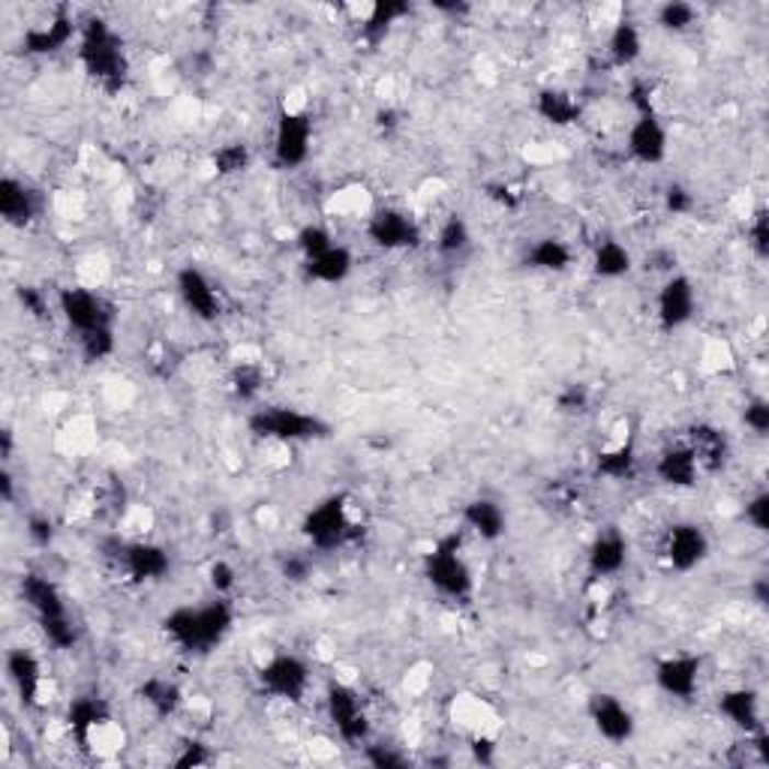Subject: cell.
I'll return each instance as SVG.
<instances>
[{"label":"cell","mask_w":769,"mask_h":769,"mask_svg":"<svg viewBox=\"0 0 769 769\" xmlns=\"http://www.w3.org/2000/svg\"><path fill=\"white\" fill-rule=\"evenodd\" d=\"M27 539L34 541L36 547H48L55 541V523L46 514H34L27 520Z\"/></svg>","instance_id":"cell-50"},{"label":"cell","mask_w":769,"mask_h":769,"mask_svg":"<svg viewBox=\"0 0 769 769\" xmlns=\"http://www.w3.org/2000/svg\"><path fill=\"white\" fill-rule=\"evenodd\" d=\"M256 679H259V689H262L268 698L286 703H301L307 698V691H310L313 670L301 655L276 653L259 667Z\"/></svg>","instance_id":"cell-8"},{"label":"cell","mask_w":769,"mask_h":769,"mask_svg":"<svg viewBox=\"0 0 769 769\" xmlns=\"http://www.w3.org/2000/svg\"><path fill=\"white\" fill-rule=\"evenodd\" d=\"M686 442H689L691 454L698 460L703 475L722 472L724 466H727V460H731V439H727V433L719 430V427L694 425Z\"/></svg>","instance_id":"cell-25"},{"label":"cell","mask_w":769,"mask_h":769,"mask_svg":"<svg viewBox=\"0 0 769 769\" xmlns=\"http://www.w3.org/2000/svg\"><path fill=\"white\" fill-rule=\"evenodd\" d=\"M174 289H178V298L184 301V307L193 313L199 321H217L219 313H223V298H219V289L214 286V280L195 268V264H184L178 276H174Z\"/></svg>","instance_id":"cell-16"},{"label":"cell","mask_w":769,"mask_h":769,"mask_svg":"<svg viewBox=\"0 0 769 769\" xmlns=\"http://www.w3.org/2000/svg\"><path fill=\"white\" fill-rule=\"evenodd\" d=\"M231 625H235V610H231L229 598L217 596L205 604H195V608L184 604V608L166 613L162 632L184 653H211L214 646L229 637Z\"/></svg>","instance_id":"cell-1"},{"label":"cell","mask_w":769,"mask_h":769,"mask_svg":"<svg viewBox=\"0 0 769 769\" xmlns=\"http://www.w3.org/2000/svg\"><path fill=\"white\" fill-rule=\"evenodd\" d=\"M352 268H355L352 250L343 247V244H333L331 250H325V253L316 256V259H307V262H304V274H307V280H313V283H321V286H340V283L349 280Z\"/></svg>","instance_id":"cell-27"},{"label":"cell","mask_w":769,"mask_h":769,"mask_svg":"<svg viewBox=\"0 0 769 769\" xmlns=\"http://www.w3.org/2000/svg\"><path fill=\"white\" fill-rule=\"evenodd\" d=\"M58 313L72 331L91 333L100 328H115V304L100 295L97 289L67 286L58 292Z\"/></svg>","instance_id":"cell-9"},{"label":"cell","mask_w":769,"mask_h":769,"mask_svg":"<svg viewBox=\"0 0 769 769\" xmlns=\"http://www.w3.org/2000/svg\"><path fill=\"white\" fill-rule=\"evenodd\" d=\"M719 712H722L727 722L734 724L736 731H743L746 736L767 731L760 694L755 689H748V686H736V689L722 691V694H719Z\"/></svg>","instance_id":"cell-22"},{"label":"cell","mask_w":769,"mask_h":769,"mask_svg":"<svg viewBox=\"0 0 769 769\" xmlns=\"http://www.w3.org/2000/svg\"><path fill=\"white\" fill-rule=\"evenodd\" d=\"M712 544L706 529L691 523V520H682V523H674L667 529L665 539H661V559L670 572L677 575H689L694 568H701L710 556Z\"/></svg>","instance_id":"cell-10"},{"label":"cell","mask_w":769,"mask_h":769,"mask_svg":"<svg viewBox=\"0 0 769 769\" xmlns=\"http://www.w3.org/2000/svg\"><path fill=\"white\" fill-rule=\"evenodd\" d=\"M589 406V391L584 385H565L556 397V409L565 415H580Z\"/></svg>","instance_id":"cell-45"},{"label":"cell","mask_w":769,"mask_h":769,"mask_svg":"<svg viewBox=\"0 0 769 769\" xmlns=\"http://www.w3.org/2000/svg\"><path fill=\"white\" fill-rule=\"evenodd\" d=\"M748 241H751V250L760 256V259H767L769 253V217L767 211L760 207V211H755V217H751V223H748Z\"/></svg>","instance_id":"cell-43"},{"label":"cell","mask_w":769,"mask_h":769,"mask_svg":"<svg viewBox=\"0 0 769 769\" xmlns=\"http://www.w3.org/2000/svg\"><path fill=\"white\" fill-rule=\"evenodd\" d=\"M367 764L376 769H403L409 767V758L394 746H367Z\"/></svg>","instance_id":"cell-47"},{"label":"cell","mask_w":769,"mask_h":769,"mask_svg":"<svg viewBox=\"0 0 769 769\" xmlns=\"http://www.w3.org/2000/svg\"><path fill=\"white\" fill-rule=\"evenodd\" d=\"M463 523L482 541H499L506 539L508 532L506 508L499 506L496 499H487V496H478V499L463 506Z\"/></svg>","instance_id":"cell-26"},{"label":"cell","mask_w":769,"mask_h":769,"mask_svg":"<svg viewBox=\"0 0 769 769\" xmlns=\"http://www.w3.org/2000/svg\"><path fill=\"white\" fill-rule=\"evenodd\" d=\"M743 425L755 433V437H767L769 433V403L764 397H755V400L746 403V412H743Z\"/></svg>","instance_id":"cell-42"},{"label":"cell","mask_w":769,"mask_h":769,"mask_svg":"<svg viewBox=\"0 0 769 769\" xmlns=\"http://www.w3.org/2000/svg\"><path fill=\"white\" fill-rule=\"evenodd\" d=\"M207 751L199 743H190V746H184V751L174 758V767H202V764H207Z\"/></svg>","instance_id":"cell-52"},{"label":"cell","mask_w":769,"mask_h":769,"mask_svg":"<svg viewBox=\"0 0 769 769\" xmlns=\"http://www.w3.org/2000/svg\"><path fill=\"white\" fill-rule=\"evenodd\" d=\"M409 12H412V7L409 3H397V0L373 3L367 15L361 19V36L367 39L370 46H376V43H382L388 36L391 27L400 22V19H406Z\"/></svg>","instance_id":"cell-35"},{"label":"cell","mask_w":769,"mask_h":769,"mask_svg":"<svg viewBox=\"0 0 769 769\" xmlns=\"http://www.w3.org/2000/svg\"><path fill=\"white\" fill-rule=\"evenodd\" d=\"M22 598L27 608L34 610V617L39 620V629L46 634V641L55 649H72L79 641V629L72 622L67 601L60 596V589L55 580H48L46 575H24L22 577Z\"/></svg>","instance_id":"cell-3"},{"label":"cell","mask_w":769,"mask_h":769,"mask_svg":"<svg viewBox=\"0 0 769 769\" xmlns=\"http://www.w3.org/2000/svg\"><path fill=\"white\" fill-rule=\"evenodd\" d=\"M262 385H264V373L259 364H241V367L231 370L229 388L238 400H256V397H259V391H262Z\"/></svg>","instance_id":"cell-41"},{"label":"cell","mask_w":769,"mask_h":769,"mask_svg":"<svg viewBox=\"0 0 769 769\" xmlns=\"http://www.w3.org/2000/svg\"><path fill=\"white\" fill-rule=\"evenodd\" d=\"M0 217L12 229H24L39 217V195L31 186L7 174L0 181Z\"/></svg>","instance_id":"cell-24"},{"label":"cell","mask_w":769,"mask_h":769,"mask_svg":"<svg viewBox=\"0 0 769 769\" xmlns=\"http://www.w3.org/2000/svg\"><path fill=\"white\" fill-rule=\"evenodd\" d=\"M698 19H701L698 7H694V3H686V0H667V3H661L658 12H655V22H658V27L667 31V34H686V31H691V27L698 24Z\"/></svg>","instance_id":"cell-37"},{"label":"cell","mask_w":769,"mask_h":769,"mask_svg":"<svg viewBox=\"0 0 769 769\" xmlns=\"http://www.w3.org/2000/svg\"><path fill=\"white\" fill-rule=\"evenodd\" d=\"M250 433L268 442L280 445H295V442H310V439H325L331 433V427L321 421L319 415L301 412L292 406H264L250 415Z\"/></svg>","instance_id":"cell-6"},{"label":"cell","mask_w":769,"mask_h":769,"mask_svg":"<svg viewBox=\"0 0 769 769\" xmlns=\"http://www.w3.org/2000/svg\"><path fill=\"white\" fill-rule=\"evenodd\" d=\"M250 162H253V154H250V148L241 145V142L223 145V148L214 150V157H211V166H214V172H217L219 178H231V174L247 172Z\"/></svg>","instance_id":"cell-38"},{"label":"cell","mask_w":769,"mask_h":769,"mask_svg":"<svg viewBox=\"0 0 769 769\" xmlns=\"http://www.w3.org/2000/svg\"><path fill=\"white\" fill-rule=\"evenodd\" d=\"M586 565H589V575L596 580H613L625 572L629 565V539L622 535L620 529H601L589 551H586Z\"/></svg>","instance_id":"cell-20"},{"label":"cell","mask_w":769,"mask_h":769,"mask_svg":"<svg viewBox=\"0 0 769 769\" xmlns=\"http://www.w3.org/2000/svg\"><path fill=\"white\" fill-rule=\"evenodd\" d=\"M698 313V289L691 283V276L670 274L655 295V316L665 331L686 328Z\"/></svg>","instance_id":"cell-13"},{"label":"cell","mask_w":769,"mask_h":769,"mask_svg":"<svg viewBox=\"0 0 769 769\" xmlns=\"http://www.w3.org/2000/svg\"><path fill=\"white\" fill-rule=\"evenodd\" d=\"M665 207L674 217H686V214H691V207H694V195H691V190H686V186L679 184L667 186Z\"/></svg>","instance_id":"cell-49"},{"label":"cell","mask_w":769,"mask_h":769,"mask_svg":"<svg viewBox=\"0 0 769 769\" xmlns=\"http://www.w3.org/2000/svg\"><path fill=\"white\" fill-rule=\"evenodd\" d=\"M572 262H575V250H572L563 238H553V235L539 238V241L527 250L529 268L544 271V274H563V271L572 268Z\"/></svg>","instance_id":"cell-33"},{"label":"cell","mask_w":769,"mask_h":769,"mask_svg":"<svg viewBox=\"0 0 769 769\" xmlns=\"http://www.w3.org/2000/svg\"><path fill=\"white\" fill-rule=\"evenodd\" d=\"M0 494H3V502H12V475H10V470H3V475H0Z\"/></svg>","instance_id":"cell-54"},{"label":"cell","mask_w":769,"mask_h":769,"mask_svg":"<svg viewBox=\"0 0 769 769\" xmlns=\"http://www.w3.org/2000/svg\"><path fill=\"white\" fill-rule=\"evenodd\" d=\"M589 722L596 734L610 746H625L637 731L634 712L617 694H592L589 698Z\"/></svg>","instance_id":"cell-18"},{"label":"cell","mask_w":769,"mask_h":769,"mask_svg":"<svg viewBox=\"0 0 769 769\" xmlns=\"http://www.w3.org/2000/svg\"><path fill=\"white\" fill-rule=\"evenodd\" d=\"M19 304L24 307V313H31L34 319H46L52 316V307H48V298L34 286H22L19 289Z\"/></svg>","instance_id":"cell-48"},{"label":"cell","mask_w":769,"mask_h":769,"mask_svg":"<svg viewBox=\"0 0 769 769\" xmlns=\"http://www.w3.org/2000/svg\"><path fill=\"white\" fill-rule=\"evenodd\" d=\"M634 268L632 250L625 247L617 238H604V241L596 244L592 250V274L601 276V280H620V276H629Z\"/></svg>","instance_id":"cell-34"},{"label":"cell","mask_w":769,"mask_h":769,"mask_svg":"<svg viewBox=\"0 0 769 769\" xmlns=\"http://www.w3.org/2000/svg\"><path fill=\"white\" fill-rule=\"evenodd\" d=\"M535 112L551 127H572L580 121V100L565 88H541L535 97Z\"/></svg>","instance_id":"cell-29"},{"label":"cell","mask_w":769,"mask_h":769,"mask_svg":"<svg viewBox=\"0 0 769 769\" xmlns=\"http://www.w3.org/2000/svg\"><path fill=\"white\" fill-rule=\"evenodd\" d=\"M352 499L346 494H333L313 506L301 520V535L307 539L313 551L333 553L346 547L358 535V520L352 517Z\"/></svg>","instance_id":"cell-4"},{"label":"cell","mask_w":769,"mask_h":769,"mask_svg":"<svg viewBox=\"0 0 769 769\" xmlns=\"http://www.w3.org/2000/svg\"><path fill=\"white\" fill-rule=\"evenodd\" d=\"M751 598H755V604H758V608H767V604H769L767 577H758V580L751 584Z\"/></svg>","instance_id":"cell-53"},{"label":"cell","mask_w":769,"mask_h":769,"mask_svg":"<svg viewBox=\"0 0 769 769\" xmlns=\"http://www.w3.org/2000/svg\"><path fill=\"white\" fill-rule=\"evenodd\" d=\"M274 162L280 169H301L310 160L313 117L298 109H283L274 127Z\"/></svg>","instance_id":"cell-11"},{"label":"cell","mask_w":769,"mask_h":769,"mask_svg":"<svg viewBox=\"0 0 769 769\" xmlns=\"http://www.w3.org/2000/svg\"><path fill=\"white\" fill-rule=\"evenodd\" d=\"M117 349V340H115V328H100V331H91V333H81L79 337V352L84 361H91V364H97V361H105V358L115 355Z\"/></svg>","instance_id":"cell-39"},{"label":"cell","mask_w":769,"mask_h":769,"mask_svg":"<svg viewBox=\"0 0 769 769\" xmlns=\"http://www.w3.org/2000/svg\"><path fill=\"white\" fill-rule=\"evenodd\" d=\"M425 577L439 596L451 598V601H470L475 596V575L460 553L457 535L439 539L425 553Z\"/></svg>","instance_id":"cell-5"},{"label":"cell","mask_w":769,"mask_h":769,"mask_svg":"<svg viewBox=\"0 0 769 769\" xmlns=\"http://www.w3.org/2000/svg\"><path fill=\"white\" fill-rule=\"evenodd\" d=\"M625 148H629V157L641 166H661L667 160L670 136H667L665 121L658 117V112L634 115L629 136H625Z\"/></svg>","instance_id":"cell-15"},{"label":"cell","mask_w":769,"mask_h":769,"mask_svg":"<svg viewBox=\"0 0 769 769\" xmlns=\"http://www.w3.org/2000/svg\"><path fill=\"white\" fill-rule=\"evenodd\" d=\"M701 475L703 472L701 466H698L694 454H691L689 442L670 445V449L661 451L658 460H655V478L665 484V487H674V490H691V487H698Z\"/></svg>","instance_id":"cell-23"},{"label":"cell","mask_w":769,"mask_h":769,"mask_svg":"<svg viewBox=\"0 0 769 769\" xmlns=\"http://www.w3.org/2000/svg\"><path fill=\"white\" fill-rule=\"evenodd\" d=\"M643 55V31L632 19H620L610 27L608 36V58L613 67H634Z\"/></svg>","instance_id":"cell-30"},{"label":"cell","mask_w":769,"mask_h":769,"mask_svg":"<svg viewBox=\"0 0 769 769\" xmlns=\"http://www.w3.org/2000/svg\"><path fill=\"white\" fill-rule=\"evenodd\" d=\"M138 698H142V703H145L154 715H160V719H169V715H174V712L184 706V691H181V686H178L174 679L166 677L145 679V682L138 686Z\"/></svg>","instance_id":"cell-32"},{"label":"cell","mask_w":769,"mask_h":769,"mask_svg":"<svg viewBox=\"0 0 769 769\" xmlns=\"http://www.w3.org/2000/svg\"><path fill=\"white\" fill-rule=\"evenodd\" d=\"M325 712H328V722H331V727L346 746H367L373 724H370L367 706L361 701V694L349 682H331L328 686Z\"/></svg>","instance_id":"cell-7"},{"label":"cell","mask_w":769,"mask_h":769,"mask_svg":"<svg viewBox=\"0 0 769 769\" xmlns=\"http://www.w3.org/2000/svg\"><path fill=\"white\" fill-rule=\"evenodd\" d=\"M367 238L385 253H400L421 244V226L400 207H376L367 217Z\"/></svg>","instance_id":"cell-12"},{"label":"cell","mask_w":769,"mask_h":769,"mask_svg":"<svg viewBox=\"0 0 769 769\" xmlns=\"http://www.w3.org/2000/svg\"><path fill=\"white\" fill-rule=\"evenodd\" d=\"M746 523L755 529V532H760V535H764V532H769V494H764V490H760V494H755L751 499H748L746 502Z\"/></svg>","instance_id":"cell-46"},{"label":"cell","mask_w":769,"mask_h":769,"mask_svg":"<svg viewBox=\"0 0 769 769\" xmlns=\"http://www.w3.org/2000/svg\"><path fill=\"white\" fill-rule=\"evenodd\" d=\"M637 445L634 437H622L617 442H610L608 449L598 451L596 472L608 482H629L637 472Z\"/></svg>","instance_id":"cell-28"},{"label":"cell","mask_w":769,"mask_h":769,"mask_svg":"<svg viewBox=\"0 0 769 769\" xmlns=\"http://www.w3.org/2000/svg\"><path fill=\"white\" fill-rule=\"evenodd\" d=\"M333 235L321 223H307L304 229L295 235V247H298V253L304 256V262L307 259H316V256H321L325 250H331L333 247Z\"/></svg>","instance_id":"cell-40"},{"label":"cell","mask_w":769,"mask_h":769,"mask_svg":"<svg viewBox=\"0 0 769 769\" xmlns=\"http://www.w3.org/2000/svg\"><path fill=\"white\" fill-rule=\"evenodd\" d=\"M121 565L136 584H154L172 572V556L157 541H129L121 544Z\"/></svg>","instance_id":"cell-19"},{"label":"cell","mask_w":769,"mask_h":769,"mask_svg":"<svg viewBox=\"0 0 769 769\" xmlns=\"http://www.w3.org/2000/svg\"><path fill=\"white\" fill-rule=\"evenodd\" d=\"M701 677H703V658L701 655L677 653L661 658L655 665V686L665 691L667 698L674 701L689 703L698 698L701 691Z\"/></svg>","instance_id":"cell-14"},{"label":"cell","mask_w":769,"mask_h":769,"mask_svg":"<svg viewBox=\"0 0 769 769\" xmlns=\"http://www.w3.org/2000/svg\"><path fill=\"white\" fill-rule=\"evenodd\" d=\"M109 719H115V715H112V706H109L103 698H97V694L76 698L67 710V727L69 734L79 739V746L84 743V736L91 734L93 727H100V724L109 722Z\"/></svg>","instance_id":"cell-31"},{"label":"cell","mask_w":769,"mask_h":769,"mask_svg":"<svg viewBox=\"0 0 769 769\" xmlns=\"http://www.w3.org/2000/svg\"><path fill=\"white\" fill-rule=\"evenodd\" d=\"M313 572V563L310 556H289L286 563H283V575L289 577V580H295V584H301V580H307Z\"/></svg>","instance_id":"cell-51"},{"label":"cell","mask_w":769,"mask_h":769,"mask_svg":"<svg viewBox=\"0 0 769 769\" xmlns=\"http://www.w3.org/2000/svg\"><path fill=\"white\" fill-rule=\"evenodd\" d=\"M81 24H76V19L69 15V10H55L48 15L46 22L31 24L22 36L24 55H34V58H46V55H58L64 48L79 36Z\"/></svg>","instance_id":"cell-17"},{"label":"cell","mask_w":769,"mask_h":769,"mask_svg":"<svg viewBox=\"0 0 769 769\" xmlns=\"http://www.w3.org/2000/svg\"><path fill=\"white\" fill-rule=\"evenodd\" d=\"M472 247V229L460 214H451L437 231V253L442 259H460Z\"/></svg>","instance_id":"cell-36"},{"label":"cell","mask_w":769,"mask_h":769,"mask_svg":"<svg viewBox=\"0 0 769 769\" xmlns=\"http://www.w3.org/2000/svg\"><path fill=\"white\" fill-rule=\"evenodd\" d=\"M3 667H7V679H10L12 689L19 691L24 706H39L43 703L39 698H43V689H46V674H43L39 655L24 649V646H15V649L7 653Z\"/></svg>","instance_id":"cell-21"},{"label":"cell","mask_w":769,"mask_h":769,"mask_svg":"<svg viewBox=\"0 0 769 769\" xmlns=\"http://www.w3.org/2000/svg\"><path fill=\"white\" fill-rule=\"evenodd\" d=\"M79 60L88 69L97 84H103L105 91L124 88L129 72L127 52L124 39L112 31V24L103 19H88L79 31Z\"/></svg>","instance_id":"cell-2"},{"label":"cell","mask_w":769,"mask_h":769,"mask_svg":"<svg viewBox=\"0 0 769 769\" xmlns=\"http://www.w3.org/2000/svg\"><path fill=\"white\" fill-rule=\"evenodd\" d=\"M207 584H211V589L217 596L226 598L235 589V584H238V575H235V568L229 563L217 559V563H211V568H207Z\"/></svg>","instance_id":"cell-44"}]
</instances>
